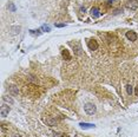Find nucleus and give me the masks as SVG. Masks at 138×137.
Listing matches in <instances>:
<instances>
[{"label":"nucleus","mask_w":138,"mask_h":137,"mask_svg":"<svg viewBox=\"0 0 138 137\" xmlns=\"http://www.w3.org/2000/svg\"><path fill=\"white\" fill-rule=\"evenodd\" d=\"M84 110H85V112L87 113V115H93L95 112H96V105L95 104H91V103H87V104H85V106H84Z\"/></svg>","instance_id":"f257e3e1"},{"label":"nucleus","mask_w":138,"mask_h":137,"mask_svg":"<svg viewBox=\"0 0 138 137\" xmlns=\"http://www.w3.org/2000/svg\"><path fill=\"white\" fill-rule=\"evenodd\" d=\"M126 7L127 8H130V10H137L138 8V1L137 0H129L127 2H126Z\"/></svg>","instance_id":"f03ea898"},{"label":"nucleus","mask_w":138,"mask_h":137,"mask_svg":"<svg viewBox=\"0 0 138 137\" xmlns=\"http://www.w3.org/2000/svg\"><path fill=\"white\" fill-rule=\"evenodd\" d=\"M10 111H11V108H10L8 105L4 104V105L1 106V109H0V115H1V117H6V116L10 113Z\"/></svg>","instance_id":"7ed1b4c3"},{"label":"nucleus","mask_w":138,"mask_h":137,"mask_svg":"<svg viewBox=\"0 0 138 137\" xmlns=\"http://www.w3.org/2000/svg\"><path fill=\"white\" fill-rule=\"evenodd\" d=\"M125 36H126L127 40H131V41L137 40V34H136V32H133V31H127Z\"/></svg>","instance_id":"20e7f679"},{"label":"nucleus","mask_w":138,"mask_h":137,"mask_svg":"<svg viewBox=\"0 0 138 137\" xmlns=\"http://www.w3.org/2000/svg\"><path fill=\"white\" fill-rule=\"evenodd\" d=\"M87 46H89L90 50L95 51V50L98 49V43H97V40H95V39H91V40H89V43H87Z\"/></svg>","instance_id":"39448f33"},{"label":"nucleus","mask_w":138,"mask_h":137,"mask_svg":"<svg viewBox=\"0 0 138 137\" xmlns=\"http://www.w3.org/2000/svg\"><path fill=\"white\" fill-rule=\"evenodd\" d=\"M91 15L93 17V18H98L100 13H99V8L98 7H92L91 8Z\"/></svg>","instance_id":"423d86ee"},{"label":"nucleus","mask_w":138,"mask_h":137,"mask_svg":"<svg viewBox=\"0 0 138 137\" xmlns=\"http://www.w3.org/2000/svg\"><path fill=\"white\" fill-rule=\"evenodd\" d=\"M79 125L83 129H92V128H95V124L92 123H79Z\"/></svg>","instance_id":"0eeeda50"},{"label":"nucleus","mask_w":138,"mask_h":137,"mask_svg":"<svg viewBox=\"0 0 138 137\" xmlns=\"http://www.w3.org/2000/svg\"><path fill=\"white\" fill-rule=\"evenodd\" d=\"M61 55H63V57H64V59H66V60H70V59H71V56H70L67 50H63Z\"/></svg>","instance_id":"6e6552de"},{"label":"nucleus","mask_w":138,"mask_h":137,"mask_svg":"<svg viewBox=\"0 0 138 137\" xmlns=\"http://www.w3.org/2000/svg\"><path fill=\"white\" fill-rule=\"evenodd\" d=\"M126 92H127L129 96H131V95L133 93V89H132V85H131V84H127V85H126Z\"/></svg>","instance_id":"1a4fd4ad"},{"label":"nucleus","mask_w":138,"mask_h":137,"mask_svg":"<svg viewBox=\"0 0 138 137\" xmlns=\"http://www.w3.org/2000/svg\"><path fill=\"white\" fill-rule=\"evenodd\" d=\"M2 99H4L5 102L10 103V104H13V103H14V102H13V99H12L11 97H8V96H4V97H2Z\"/></svg>","instance_id":"9d476101"},{"label":"nucleus","mask_w":138,"mask_h":137,"mask_svg":"<svg viewBox=\"0 0 138 137\" xmlns=\"http://www.w3.org/2000/svg\"><path fill=\"white\" fill-rule=\"evenodd\" d=\"M42 30L44 31V32H50V31H51L50 26H47V25H42Z\"/></svg>","instance_id":"9b49d317"},{"label":"nucleus","mask_w":138,"mask_h":137,"mask_svg":"<svg viewBox=\"0 0 138 137\" xmlns=\"http://www.w3.org/2000/svg\"><path fill=\"white\" fill-rule=\"evenodd\" d=\"M8 8H10V11H12V12H15V6H14L13 4H10V5H8Z\"/></svg>","instance_id":"f8f14e48"},{"label":"nucleus","mask_w":138,"mask_h":137,"mask_svg":"<svg viewBox=\"0 0 138 137\" xmlns=\"http://www.w3.org/2000/svg\"><path fill=\"white\" fill-rule=\"evenodd\" d=\"M45 121L50 124V125H54L55 124V121H52V119H45Z\"/></svg>","instance_id":"ddd939ff"},{"label":"nucleus","mask_w":138,"mask_h":137,"mask_svg":"<svg viewBox=\"0 0 138 137\" xmlns=\"http://www.w3.org/2000/svg\"><path fill=\"white\" fill-rule=\"evenodd\" d=\"M53 136L54 137H63V134H60V132H54Z\"/></svg>","instance_id":"4468645a"},{"label":"nucleus","mask_w":138,"mask_h":137,"mask_svg":"<svg viewBox=\"0 0 138 137\" xmlns=\"http://www.w3.org/2000/svg\"><path fill=\"white\" fill-rule=\"evenodd\" d=\"M55 27H65V24H55Z\"/></svg>","instance_id":"2eb2a0df"},{"label":"nucleus","mask_w":138,"mask_h":137,"mask_svg":"<svg viewBox=\"0 0 138 137\" xmlns=\"http://www.w3.org/2000/svg\"><path fill=\"white\" fill-rule=\"evenodd\" d=\"M120 13V10H116V11H114V14H119Z\"/></svg>","instance_id":"dca6fc26"},{"label":"nucleus","mask_w":138,"mask_h":137,"mask_svg":"<svg viewBox=\"0 0 138 137\" xmlns=\"http://www.w3.org/2000/svg\"><path fill=\"white\" fill-rule=\"evenodd\" d=\"M135 93H136V96L138 97V86L136 87V90H135Z\"/></svg>","instance_id":"f3484780"},{"label":"nucleus","mask_w":138,"mask_h":137,"mask_svg":"<svg viewBox=\"0 0 138 137\" xmlns=\"http://www.w3.org/2000/svg\"><path fill=\"white\" fill-rule=\"evenodd\" d=\"M80 12H83V13L85 12V7H82V8H80Z\"/></svg>","instance_id":"a211bd4d"},{"label":"nucleus","mask_w":138,"mask_h":137,"mask_svg":"<svg viewBox=\"0 0 138 137\" xmlns=\"http://www.w3.org/2000/svg\"><path fill=\"white\" fill-rule=\"evenodd\" d=\"M63 137H70L69 135H66V134H64V135H63Z\"/></svg>","instance_id":"6ab92c4d"},{"label":"nucleus","mask_w":138,"mask_h":137,"mask_svg":"<svg viewBox=\"0 0 138 137\" xmlns=\"http://www.w3.org/2000/svg\"><path fill=\"white\" fill-rule=\"evenodd\" d=\"M110 1H113V0H109V2H110Z\"/></svg>","instance_id":"aec40b11"}]
</instances>
